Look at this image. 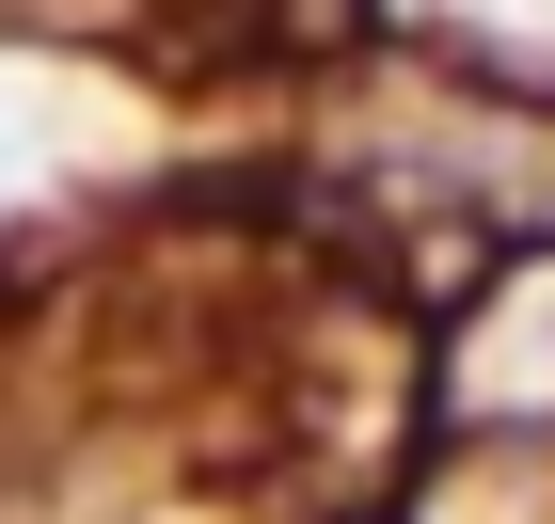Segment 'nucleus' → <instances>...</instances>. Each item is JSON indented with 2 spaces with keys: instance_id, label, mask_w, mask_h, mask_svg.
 I'll use <instances>...</instances> for the list:
<instances>
[{
  "instance_id": "nucleus-1",
  "label": "nucleus",
  "mask_w": 555,
  "mask_h": 524,
  "mask_svg": "<svg viewBox=\"0 0 555 524\" xmlns=\"http://www.w3.org/2000/svg\"><path fill=\"white\" fill-rule=\"evenodd\" d=\"M492 382H555V303L524 318V349H508V366H492Z\"/></svg>"
}]
</instances>
